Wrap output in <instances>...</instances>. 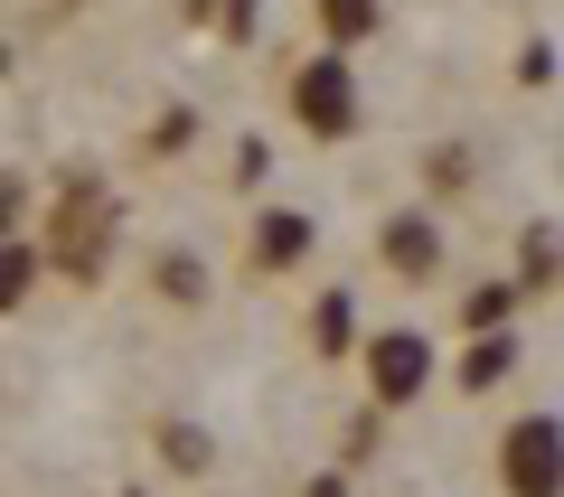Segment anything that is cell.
<instances>
[{"label": "cell", "mask_w": 564, "mask_h": 497, "mask_svg": "<svg viewBox=\"0 0 564 497\" xmlns=\"http://www.w3.org/2000/svg\"><path fill=\"white\" fill-rule=\"evenodd\" d=\"M39 273H47V263H39V244H20V235L0 244V310H20V300L39 291Z\"/></svg>", "instance_id": "cell-8"}, {"label": "cell", "mask_w": 564, "mask_h": 497, "mask_svg": "<svg viewBox=\"0 0 564 497\" xmlns=\"http://www.w3.org/2000/svg\"><path fill=\"white\" fill-rule=\"evenodd\" d=\"M321 29H329V47H358L377 29V0H321Z\"/></svg>", "instance_id": "cell-10"}, {"label": "cell", "mask_w": 564, "mask_h": 497, "mask_svg": "<svg viewBox=\"0 0 564 497\" xmlns=\"http://www.w3.org/2000/svg\"><path fill=\"white\" fill-rule=\"evenodd\" d=\"M311 339H321V357H348V347H358V300H348V291H321Z\"/></svg>", "instance_id": "cell-7"}, {"label": "cell", "mask_w": 564, "mask_h": 497, "mask_svg": "<svg viewBox=\"0 0 564 497\" xmlns=\"http://www.w3.org/2000/svg\"><path fill=\"white\" fill-rule=\"evenodd\" d=\"M358 357H367V385H377V404H414L423 385H433V347H423L414 329H386V339H367Z\"/></svg>", "instance_id": "cell-4"}, {"label": "cell", "mask_w": 564, "mask_h": 497, "mask_svg": "<svg viewBox=\"0 0 564 497\" xmlns=\"http://www.w3.org/2000/svg\"><path fill=\"white\" fill-rule=\"evenodd\" d=\"M302 254H311V217H292V207H263V217H254V263H263V273H292Z\"/></svg>", "instance_id": "cell-6"}, {"label": "cell", "mask_w": 564, "mask_h": 497, "mask_svg": "<svg viewBox=\"0 0 564 497\" xmlns=\"http://www.w3.org/2000/svg\"><path fill=\"white\" fill-rule=\"evenodd\" d=\"M377 254L395 263L404 281H423V273H433V263H443V225H433V217H386V235H377Z\"/></svg>", "instance_id": "cell-5"}, {"label": "cell", "mask_w": 564, "mask_h": 497, "mask_svg": "<svg viewBox=\"0 0 564 497\" xmlns=\"http://www.w3.org/2000/svg\"><path fill=\"white\" fill-rule=\"evenodd\" d=\"M161 291H170V300H198L207 281H198V263H188V254H170V263H161Z\"/></svg>", "instance_id": "cell-13"}, {"label": "cell", "mask_w": 564, "mask_h": 497, "mask_svg": "<svg viewBox=\"0 0 564 497\" xmlns=\"http://www.w3.org/2000/svg\"><path fill=\"white\" fill-rule=\"evenodd\" d=\"M104 244H113V198H104L95 179H76V188L57 198V217H47V244H39V263H57V273L95 281Z\"/></svg>", "instance_id": "cell-1"}, {"label": "cell", "mask_w": 564, "mask_h": 497, "mask_svg": "<svg viewBox=\"0 0 564 497\" xmlns=\"http://www.w3.org/2000/svg\"><path fill=\"white\" fill-rule=\"evenodd\" d=\"M508 366H518V347H508L499 329H489V339H480V347H470V357H462V385H470V395H489V385H499Z\"/></svg>", "instance_id": "cell-9"}, {"label": "cell", "mask_w": 564, "mask_h": 497, "mask_svg": "<svg viewBox=\"0 0 564 497\" xmlns=\"http://www.w3.org/2000/svg\"><path fill=\"white\" fill-rule=\"evenodd\" d=\"M470 179V151H433V188H462Z\"/></svg>", "instance_id": "cell-15"}, {"label": "cell", "mask_w": 564, "mask_h": 497, "mask_svg": "<svg viewBox=\"0 0 564 497\" xmlns=\"http://www.w3.org/2000/svg\"><path fill=\"white\" fill-rule=\"evenodd\" d=\"M518 263H527V291H536V281H555V263H564V235H555V225H527V244H518Z\"/></svg>", "instance_id": "cell-11"}, {"label": "cell", "mask_w": 564, "mask_h": 497, "mask_svg": "<svg viewBox=\"0 0 564 497\" xmlns=\"http://www.w3.org/2000/svg\"><path fill=\"white\" fill-rule=\"evenodd\" d=\"M29 217V179H10V169H0V244H10V225Z\"/></svg>", "instance_id": "cell-14"}, {"label": "cell", "mask_w": 564, "mask_h": 497, "mask_svg": "<svg viewBox=\"0 0 564 497\" xmlns=\"http://www.w3.org/2000/svg\"><path fill=\"white\" fill-rule=\"evenodd\" d=\"M170 460L180 470H207V432H170Z\"/></svg>", "instance_id": "cell-16"}, {"label": "cell", "mask_w": 564, "mask_h": 497, "mask_svg": "<svg viewBox=\"0 0 564 497\" xmlns=\"http://www.w3.org/2000/svg\"><path fill=\"white\" fill-rule=\"evenodd\" d=\"M292 122H302L311 141H348V132H358V76H348L339 47L292 76Z\"/></svg>", "instance_id": "cell-2"}, {"label": "cell", "mask_w": 564, "mask_h": 497, "mask_svg": "<svg viewBox=\"0 0 564 497\" xmlns=\"http://www.w3.org/2000/svg\"><path fill=\"white\" fill-rule=\"evenodd\" d=\"M302 497H348V478H311V488Z\"/></svg>", "instance_id": "cell-17"}, {"label": "cell", "mask_w": 564, "mask_h": 497, "mask_svg": "<svg viewBox=\"0 0 564 497\" xmlns=\"http://www.w3.org/2000/svg\"><path fill=\"white\" fill-rule=\"evenodd\" d=\"M499 478H508V497H564V422H555V413L508 422V441H499Z\"/></svg>", "instance_id": "cell-3"}, {"label": "cell", "mask_w": 564, "mask_h": 497, "mask_svg": "<svg viewBox=\"0 0 564 497\" xmlns=\"http://www.w3.org/2000/svg\"><path fill=\"white\" fill-rule=\"evenodd\" d=\"M508 310H518V281H480V291H470V329H480V339H489V329H508Z\"/></svg>", "instance_id": "cell-12"}]
</instances>
